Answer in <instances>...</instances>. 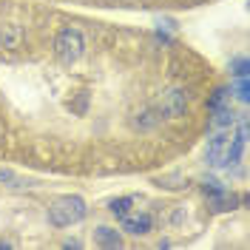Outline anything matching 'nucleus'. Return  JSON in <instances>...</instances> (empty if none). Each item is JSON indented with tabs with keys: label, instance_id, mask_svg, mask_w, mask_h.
Returning a JSON list of instances; mask_svg holds the SVG:
<instances>
[{
	"label": "nucleus",
	"instance_id": "9",
	"mask_svg": "<svg viewBox=\"0 0 250 250\" xmlns=\"http://www.w3.org/2000/svg\"><path fill=\"white\" fill-rule=\"evenodd\" d=\"M210 114H213L210 125H213L216 131H222V128H230V125L236 123V114L230 111V105H219V108H213Z\"/></svg>",
	"mask_w": 250,
	"mask_h": 250
},
{
	"label": "nucleus",
	"instance_id": "8",
	"mask_svg": "<svg viewBox=\"0 0 250 250\" xmlns=\"http://www.w3.org/2000/svg\"><path fill=\"white\" fill-rule=\"evenodd\" d=\"M185 108H188V100L182 91H168L162 97V111L168 117H179V114H185Z\"/></svg>",
	"mask_w": 250,
	"mask_h": 250
},
{
	"label": "nucleus",
	"instance_id": "7",
	"mask_svg": "<svg viewBox=\"0 0 250 250\" xmlns=\"http://www.w3.org/2000/svg\"><path fill=\"white\" fill-rule=\"evenodd\" d=\"M245 145H248V123L239 125V134L230 137V145H228V162L225 165H236L242 154H245Z\"/></svg>",
	"mask_w": 250,
	"mask_h": 250
},
{
	"label": "nucleus",
	"instance_id": "12",
	"mask_svg": "<svg viewBox=\"0 0 250 250\" xmlns=\"http://www.w3.org/2000/svg\"><path fill=\"white\" fill-rule=\"evenodd\" d=\"M230 71H233V77H248V60L245 57H233Z\"/></svg>",
	"mask_w": 250,
	"mask_h": 250
},
{
	"label": "nucleus",
	"instance_id": "3",
	"mask_svg": "<svg viewBox=\"0 0 250 250\" xmlns=\"http://www.w3.org/2000/svg\"><path fill=\"white\" fill-rule=\"evenodd\" d=\"M202 188H205V196H208V205H210L213 210H219V213H222V210H233L236 202H239L233 193H228L225 188L219 185L216 179H205Z\"/></svg>",
	"mask_w": 250,
	"mask_h": 250
},
{
	"label": "nucleus",
	"instance_id": "10",
	"mask_svg": "<svg viewBox=\"0 0 250 250\" xmlns=\"http://www.w3.org/2000/svg\"><path fill=\"white\" fill-rule=\"evenodd\" d=\"M20 37H23V29L15 26V23H9V26L0 29V43H3L6 48H17L20 46Z\"/></svg>",
	"mask_w": 250,
	"mask_h": 250
},
{
	"label": "nucleus",
	"instance_id": "1",
	"mask_svg": "<svg viewBox=\"0 0 250 250\" xmlns=\"http://www.w3.org/2000/svg\"><path fill=\"white\" fill-rule=\"evenodd\" d=\"M85 213H88V208H85L83 196H62L48 208V222L54 228H71V225L83 222Z\"/></svg>",
	"mask_w": 250,
	"mask_h": 250
},
{
	"label": "nucleus",
	"instance_id": "2",
	"mask_svg": "<svg viewBox=\"0 0 250 250\" xmlns=\"http://www.w3.org/2000/svg\"><path fill=\"white\" fill-rule=\"evenodd\" d=\"M85 51V40L77 29H62L57 37H54V57L62 62V65H71L77 62Z\"/></svg>",
	"mask_w": 250,
	"mask_h": 250
},
{
	"label": "nucleus",
	"instance_id": "13",
	"mask_svg": "<svg viewBox=\"0 0 250 250\" xmlns=\"http://www.w3.org/2000/svg\"><path fill=\"white\" fill-rule=\"evenodd\" d=\"M236 97H239V100H242V103H248V100H250L248 77H236Z\"/></svg>",
	"mask_w": 250,
	"mask_h": 250
},
{
	"label": "nucleus",
	"instance_id": "4",
	"mask_svg": "<svg viewBox=\"0 0 250 250\" xmlns=\"http://www.w3.org/2000/svg\"><path fill=\"white\" fill-rule=\"evenodd\" d=\"M230 128H222V131H216L213 137H210V142H208V162L210 165H225L228 162V145H230Z\"/></svg>",
	"mask_w": 250,
	"mask_h": 250
},
{
	"label": "nucleus",
	"instance_id": "5",
	"mask_svg": "<svg viewBox=\"0 0 250 250\" xmlns=\"http://www.w3.org/2000/svg\"><path fill=\"white\" fill-rule=\"evenodd\" d=\"M123 222V230L125 233H134V236H145L151 233V228H154V216L148 213V210H140V213H128V216L120 219Z\"/></svg>",
	"mask_w": 250,
	"mask_h": 250
},
{
	"label": "nucleus",
	"instance_id": "14",
	"mask_svg": "<svg viewBox=\"0 0 250 250\" xmlns=\"http://www.w3.org/2000/svg\"><path fill=\"white\" fill-rule=\"evenodd\" d=\"M225 97H228V88H216L213 97H210V103H208V108L213 111V108H219V105H225Z\"/></svg>",
	"mask_w": 250,
	"mask_h": 250
},
{
	"label": "nucleus",
	"instance_id": "11",
	"mask_svg": "<svg viewBox=\"0 0 250 250\" xmlns=\"http://www.w3.org/2000/svg\"><path fill=\"white\" fill-rule=\"evenodd\" d=\"M108 210L117 219H123V216H128V213L134 210V199H131V196H120V199H114V202H111Z\"/></svg>",
	"mask_w": 250,
	"mask_h": 250
},
{
	"label": "nucleus",
	"instance_id": "6",
	"mask_svg": "<svg viewBox=\"0 0 250 250\" xmlns=\"http://www.w3.org/2000/svg\"><path fill=\"white\" fill-rule=\"evenodd\" d=\"M94 245L103 248V250H117V248H123V236H120V230H114V228L100 225L94 230Z\"/></svg>",
	"mask_w": 250,
	"mask_h": 250
},
{
	"label": "nucleus",
	"instance_id": "15",
	"mask_svg": "<svg viewBox=\"0 0 250 250\" xmlns=\"http://www.w3.org/2000/svg\"><path fill=\"white\" fill-rule=\"evenodd\" d=\"M12 179V171H0V182H9Z\"/></svg>",
	"mask_w": 250,
	"mask_h": 250
}]
</instances>
